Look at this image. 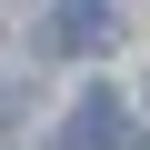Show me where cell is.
<instances>
[{"instance_id": "1", "label": "cell", "mask_w": 150, "mask_h": 150, "mask_svg": "<svg viewBox=\"0 0 150 150\" xmlns=\"http://www.w3.org/2000/svg\"><path fill=\"white\" fill-rule=\"evenodd\" d=\"M60 150H140V120H130V100H110V90H90L80 110H70V130H60Z\"/></svg>"}, {"instance_id": "2", "label": "cell", "mask_w": 150, "mask_h": 150, "mask_svg": "<svg viewBox=\"0 0 150 150\" xmlns=\"http://www.w3.org/2000/svg\"><path fill=\"white\" fill-rule=\"evenodd\" d=\"M110 40H120V20L100 0H60L50 10V50H110Z\"/></svg>"}, {"instance_id": "3", "label": "cell", "mask_w": 150, "mask_h": 150, "mask_svg": "<svg viewBox=\"0 0 150 150\" xmlns=\"http://www.w3.org/2000/svg\"><path fill=\"white\" fill-rule=\"evenodd\" d=\"M10 120H20V100H10V80H0V130H10Z\"/></svg>"}]
</instances>
